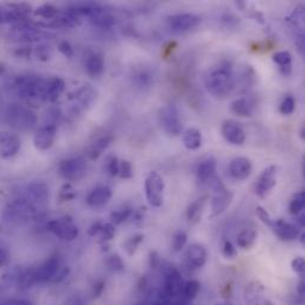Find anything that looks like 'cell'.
<instances>
[{
    "instance_id": "1",
    "label": "cell",
    "mask_w": 305,
    "mask_h": 305,
    "mask_svg": "<svg viewBox=\"0 0 305 305\" xmlns=\"http://www.w3.org/2000/svg\"><path fill=\"white\" fill-rule=\"evenodd\" d=\"M204 84L208 92L217 99H225L235 87V77L232 67L227 63H220L212 68L204 77Z\"/></svg>"
},
{
    "instance_id": "2",
    "label": "cell",
    "mask_w": 305,
    "mask_h": 305,
    "mask_svg": "<svg viewBox=\"0 0 305 305\" xmlns=\"http://www.w3.org/2000/svg\"><path fill=\"white\" fill-rule=\"evenodd\" d=\"M48 79L36 75H19L14 80L12 88L22 99H40L44 101Z\"/></svg>"
},
{
    "instance_id": "3",
    "label": "cell",
    "mask_w": 305,
    "mask_h": 305,
    "mask_svg": "<svg viewBox=\"0 0 305 305\" xmlns=\"http://www.w3.org/2000/svg\"><path fill=\"white\" fill-rule=\"evenodd\" d=\"M38 215V210L27 200L19 197L8 203L3 210V219L6 223L14 226L24 225Z\"/></svg>"
},
{
    "instance_id": "4",
    "label": "cell",
    "mask_w": 305,
    "mask_h": 305,
    "mask_svg": "<svg viewBox=\"0 0 305 305\" xmlns=\"http://www.w3.org/2000/svg\"><path fill=\"white\" fill-rule=\"evenodd\" d=\"M6 121L11 127L19 131L31 129L37 122L36 114L31 109L21 105H10L6 109Z\"/></svg>"
},
{
    "instance_id": "5",
    "label": "cell",
    "mask_w": 305,
    "mask_h": 305,
    "mask_svg": "<svg viewBox=\"0 0 305 305\" xmlns=\"http://www.w3.org/2000/svg\"><path fill=\"white\" fill-rule=\"evenodd\" d=\"M208 184L214 193L212 199V212L214 216H217L225 212L230 206L233 200V194L232 191H229L223 186L221 180L217 176L214 177Z\"/></svg>"
},
{
    "instance_id": "6",
    "label": "cell",
    "mask_w": 305,
    "mask_h": 305,
    "mask_svg": "<svg viewBox=\"0 0 305 305\" xmlns=\"http://www.w3.org/2000/svg\"><path fill=\"white\" fill-rule=\"evenodd\" d=\"M165 184L162 176L156 171L148 174L145 180V194L148 203L155 208H160L163 204V194Z\"/></svg>"
},
{
    "instance_id": "7",
    "label": "cell",
    "mask_w": 305,
    "mask_h": 305,
    "mask_svg": "<svg viewBox=\"0 0 305 305\" xmlns=\"http://www.w3.org/2000/svg\"><path fill=\"white\" fill-rule=\"evenodd\" d=\"M60 175L68 182H77L86 176L87 163L82 157H71L61 162Z\"/></svg>"
},
{
    "instance_id": "8",
    "label": "cell",
    "mask_w": 305,
    "mask_h": 305,
    "mask_svg": "<svg viewBox=\"0 0 305 305\" xmlns=\"http://www.w3.org/2000/svg\"><path fill=\"white\" fill-rule=\"evenodd\" d=\"M47 229L55 236L63 241H74L79 236V228L73 223L69 217L51 220L47 223Z\"/></svg>"
},
{
    "instance_id": "9",
    "label": "cell",
    "mask_w": 305,
    "mask_h": 305,
    "mask_svg": "<svg viewBox=\"0 0 305 305\" xmlns=\"http://www.w3.org/2000/svg\"><path fill=\"white\" fill-rule=\"evenodd\" d=\"M22 197L40 212V209H43L47 206L49 201V188L43 182H32L25 187Z\"/></svg>"
},
{
    "instance_id": "10",
    "label": "cell",
    "mask_w": 305,
    "mask_h": 305,
    "mask_svg": "<svg viewBox=\"0 0 305 305\" xmlns=\"http://www.w3.org/2000/svg\"><path fill=\"white\" fill-rule=\"evenodd\" d=\"M160 121L164 131L170 135H178L183 131L181 114L175 106H165L160 113Z\"/></svg>"
},
{
    "instance_id": "11",
    "label": "cell",
    "mask_w": 305,
    "mask_h": 305,
    "mask_svg": "<svg viewBox=\"0 0 305 305\" xmlns=\"http://www.w3.org/2000/svg\"><path fill=\"white\" fill-rule=\"evenodd\" d=\"M30 6L25 4H6L0 5V24L25 22L28 19Z\"/></svg>"
},
{
    "instance_id": "12",
    "label": "cell",
    "mask_w": 305,
    "mask_h": 305,
    "mask_svg": "<svg viewBox=\"0 0 305 305\" xmlns=\"http://www.w3.org/2000/svg\"><path fill=\"white\" fill-rule=\"evenodd\" d=\"M201 23L199 16L193 14H180L168 18V28L174 34H184L193 30Z\"/></svg>"
},
{
    "instance_id": "13",
    "label": "cell",
    "mask_w": 305,
    "mask_h": 305,
    "mask_svg": "<svg viewBox=\"0 0 305 305\" xmlns=\"http://www.w3.org/2000/svg\"><path fill=\"white\" fill-rule=\"evenodd\" d=\"M277 167L271 165V167L266 168L261 173L260 176H259L257 183H255L254 190L255 194H257L260 199H265V197L271 193V190L275 187V184H277Z\"/></svg>"
},
{
    "instance_id": "14",
    "label": "cell",
    "mask_w": 305,
    "mask_h": 305,
    "mask_svg": "<svg viewBox=\"0 0 305 305\" xmlns=\"http://www.w3.org/2000/svg\"><path fill=\"white\" fill-rule=\"evenodd\" d=\"M61 261L58 257H50L48 260H45L41 266L35 268L36 281L37 284H44L48 281H53L56 277L58 271L61 270Z\"/></svg>"
},
{
    "instance_id": "15",
    "label": "cell",
    "mask_w": 305,
    "mask_h": 305,
    "mask_svg": "<svg viewBox=\"0 0 305 305\" xmlns=\"http://www.w3.org/2000/svg\"><path fill=\"white\" fill-rule=\"evenodd\" d=\"M207 259H208V253L207 249L200 243H194L187 249L186 255H184V261H186L187 267L191 271H197L202 268L206 265Z\"/></svg>"
},
{
    "instance_id": "16",
    "label": "cell",
    "mask_w": 305,
    "mask_h": 305,
    "mask_svg": "<svg viewBox=\"0 0 305 305\" xmlns=\"http://www.w3.org/2000/svg\"><path fill=\"white\" fill-rule=\"evenodd\" d=\"M57 126L51 124H44L37 129L34 135L35 147L40 151H47L53 146L56 139Z\"/></svg>"
},
{
    "instance_id": "17",
    "label": "cell",
    "mask_w": 305,
    "mask_h": 305,
    "mask_svg": "<svg viewBox=\"0 0 305 305\" xmlns=\"http://www.w3.org/2000/svg\"><path fill=\"white\" fill-rule=\"evenodd\" d=\"M21 150V140L17 135L10 132L0 133V157L9 160Z\"/></svg>"
},
{
    "instance_id": "18",
    "label": "cell",
    "mask_w": 305,
    "mask_h": 305,
    "mask_svg": "<svg viewBox=\"0 0 305 305\" xmlns=\"http://www.w3.org/2000/svg\"><path fill=\"white\" fill-rule=\"evenodd\" d=\"M221 133L223 138L226 139L229 144L241 146L246 141V133L241 128L239 124L232 121V120H226L221 126Z\"/></svg>"
},
{
    "instance_id": "19",
    "label": "cell",
    "mask_w": 305,
    "mask_h": 305,
    "mask_svg": "<svg viewBox=\"0 0 305 305\" xmlns=\"http://www.w3.org/2000/svg\"><path fill=\"white\" fill-rule=\"evenodd\" d=\"M291 28L296 31V44L300 51L304 49V8L298 6L287 17Z\"/></svg>"
},
{
    "instance_id": "20",
    "label": "cell",
    "mask_w": 305,
    "mask_h": 305,
    "mask_svg": "<svg viewBox=\"0 0 305 305\" xmlns=\"http://www.w3.org/2000/svg\"><path fill=\"white\" fill-rule=\"evenodd\" d=\"M229 174L234 180H247L252 174V163L248 158L238 157L229 163Z\"/></svg>"
},
{
    "instance_id": "21",
    "label": "cell",
    "mask_w": 305,
    "mask_h": 305,
    "mask_svg": "<svg viewBox=\"0 0 305 305\" xmlns=\"http://www.w3.org/2000/svg\"><path fill=\"white\" fill-rule=\"evenodd\" d=\"M84 69L87 74L92 77H99L105 70V60L103 56L97 51H92L84 58Z\"/></svg>"
},
{
    "instance_id": "22",
    "label": "cell",
    "mask_w": 305,
    "mask_h": 305,
    "mask_svg": "<svg viewBox=\"0 0 305 305\" xmlns=\"http://www.w3.org/2000/svg\"><path fill=\"white\" fill-rule=\"evenodd\" d=\"M183 279L182 274L175 267H170L165 273V292L168 296H178L183 290Z\"/></svg>"
},
{
    "instance_id": "23",
    "label": "cell",
    "mask_w": 305,
    "mask_h": 305,
    "mask_svg": "<svg viewBox=\"0 0 305 305\" xmlns=\"http://www.w3.org/2000/svg\"><path fill=\"white\" fill-rule=\"evenodd\" d=\"M272 228H273L275 235L283 241H293L299 236V229L296 226L281 219L273 221Z\"/></svg>"
},
{
    "instance_id": "24",
    "label": "cell",
    "mask_w": 305,
    "mask_h": 305,
    "mask_svg": "<svg viewBox=\"0 0 305 305\" xmlns=\"http://www.w3.org/2000/svg\"><path fill=\"white\" fill-rule=\"evenodd\" d=\"M112 199V190L108 187H97L87 196L86 202L92 208H101Z\"/></svg>"
},
{
    "instance_id": "25",
    "label": "cell",
    "mask_w": 305,
    "mask_h": 305,
    "mask_svg": "<svg viewBox=\"0 0 305 305\" xmlns=\"http://www.w3.org/2000/svg\"><path fill=\"white\" fill-rule=\"evenodd\" d=\"M230 109L234 114L239 116H243V118H249L253 115L255 109V103L249 96L239 97V99L234 100L230 105Z\"/></svg>"
},
{
    "instance_id": "26",
    "label": "cell",
    "mask_w": 305,
    "mask_h": 305,
    "mask_svg": "<svg viewBox=\"0 0 305 305\" xmlns=\"http://www.w3.org/2000/svg\"><path fill=\"white\" fill-rule=\"evenodd\" d=\"M196 176L200 183H209L216 176V162L214 158L201 162L196 170Z\"/></svg>"
},
{
    "instance_id": "27",
    "label": "cell",
    "mask_w": 305,
    "mask_h": 305,
    "mask_svg": "<svg viewBox=\"0 0 305 305\" xmlns=\"http://www.w3.org/2000/svg\"><path fill=\"white\" fill-rule=\"evenodd\" d=\"M66 88V83L60 77H50L48 79V84H47V90H45V96L44 101L48 102H54L62 95Z\"/></svg>"
},
{
    "instance_id": "28",
    "label": "cell",
    "mask_w": 305,
    "mask_h": 305,
    "mask_svg": "<svg viewBox=\"0 0 305 305\" xmlns=\"http://www.w3.org/2000/svg\"><path fill=\"white\" fill-rule=\"evenodd\" d=\"M209 196L208 195H203L201 196L200 199H197L196 201H194L193 203L188 207L187 209V219L190 223H196L201 220V216H202L203 210L206 208L207 202H208Z\"/></svg>"
},
{
    "instance_id": "29",
    "label": "cell",
    "mask_w": 305,
    "mask_h": 305,
    "mask_svg": "<svg viewBox=\"0 0 305 305\" xmlns=\"http://www.w3.org/2000/svg\"><path fill=\"white\" fill-rule=\"evenodd\" d=\"M96 99V90L90 86H83L75 93V102L77 109H84L89 107Z\"/></svg>"
},
{
    "instance_id": "30",
    "label": "cell",
    "mask_w": 305,
    "mask_h": 305,
    "mask_svg": "<svg viewBox=\"0 0 305 305\" xmlns=\"http://www.w3.org/2000/svg\"><path fill=\"white\" fill-rule=\"evenodd\" d=\"M111 142H112L111 135H102V137L97 138L93 144H90L88 150H87V156H88L89 160L96 161L97 158L101 156L102 152L106 151L107 148L109 147Z\"/></svg>"
},
{
    "instance_id": "31",
    "label": "cell",
    "mask_w": 305,
    "mask_h": 305,
    "mask_svg": "<svg viewBox=\"0 0 305 305\" xmlns=\"http://www.w3.org/2000/svg\"><path fill=\"white\" fill-rule=\"evenodd\" d=\"M273 62L279 67L284 76H288L292 71V56L288 51H278L273 55Z\"/></svg>"
},
{
    "instance_id": "32",
    "label": "cell",
    "mask_w": 305,
    "mask_h": 305,
    "mask_svg": "<svg viewBox=\"0 0 305 305\" xmlns=\"http://www.w3.org/2000/svg\"><path fill=\"white\" fill-rule=\"evenodd\" d=\"M21 270H12L8 272L0 278V291L9 292L12 288L19 286V278H21Z\"/></svg>"
},
{
    "instance_id": "33",
    "label": "cell",
    "mask_w": 305,
    "mask_h": 305,
    "mask_svg": "<svg viewBox=\"0 0 305 305\" xmlns=\"http://www.w3.org/2000/svg\"><path fill=\"white\" fill-rule=\"evenodd\" d=\"M183 144L188 150H197L202 145V134L197 128H189L184 132Z\"/></svg>"
},
{
    "instance_id": "34",
    "label": "cell",
    "mask_w": 305,
    "mask_h": 305,
    "mask_svg": "<svg viewBox=\"0 0 305 305\" xmlns=\"http://www.w3.org/2000/svg\"><path fill=\"white\" fill-rule=\"evenodd\" d=\"M257 232L254 229H242L236 236V243L240 248L249 249L257 241Z\"/></svg>"
},
{
    "instance_id": "35",
    "label": "cell",
    "mask_w": 305,
    "mask_h": 305,
    "mask_svg": "<svg viewBox=\"0 0 305 305\" xmlns=\"http://www.w3.org/2000/svg\"><path fill=\"white\" fill-rule=\"evenodd\" d=\"M305 206V194L301 191V193H298L293 196V199L290 202V206H288V210H290L291 215H299L300 213H303Z\"/></svg>"
},
{
    "instance_id": "36",
    "label": "cell",
    "mask_w": 305,
    "mask_h": 305,
    "mask_svg": "<svg viewBox=\"0 0 305 305\" xmlns=\"http://www.w3.org/2000/svg\"><path fill=\"white\" fill-rule=\"evenodd\" d=\"M35 14L42 19L51 22L53 19L56 18V16L58 15V9L51 4H44L36 10Z\"/></svg>"
},
{
    "instance_id": "37",
    "label": "cell",
    "mask_w": 305,
    "mask_h": 305,
    "mask_svg": "<svg viewBox=\"0 0 305 305\" xmlns=\"http://www.w3.org/2000/svg\"><path fill=\"white\" fill-rule=\"evenodd\" d=\"M142 241H144V234H135L131 236V238H128L124 243L125 252L127 253L129 257H132V255L137 252L139 245H140Z\"/></svg>"
},
{
    "instance_id": "38",
    "label": "cell",
    "mask_w": 305,
    "mask_h": 305,
    "mask_svg": "<svg viewBox=\"0 0 305 305\" xmlns=\"http://www.w3.org/2000/svg\"><path fill=\"white\" fill-rule=\"evenodd\" d=\"M131 215H132L131 208H128V207H121V208L112 212L109 217H111L112 223H114V225H120V223L126 221Z\"/></svg>"
},
{
    "instance_id": "39",
    "label": "cell",
    "mask_w": 305,
    "mask_h": 305,
    "mask_svg": "<svg viewBox=\"0 0 305 305\" xmlns=\"http://www.w3.org/2000/svg\"><path fill=\"white\" fill-rule=\"evenodd\" d=\"M200 287H201L200 281L196 280V279H191V280L187 281V283L184 284L183 286L184 296H186L188 299H194V298L199 294Z\"/></svg>"
},
{
    "instance_id": "40",
    "label": "cell",
    "mask_w": 305,
    "mask_h": 305,
    "mask_svg": "<svg viewBox=\"0 0 305 305\" xmlns=\"http://www.w3.org/2000/svg\"><path fill=\"white\" fill-rule=\"evenodd\" d=\"M132 80L133 83L137 87H140V88H147L152 83V76L147 71H139L135 75H133Z\"/></svg>"
},
{
    "instance_id": "41",
    "label": "cell",
    "mask_w": 305,
    "mask_h": 305,
    "mask_svg": "<svg viewBox=\"0 0 305 305\" xmlns=\"http://www.w3.org/2000/svg\"><path fill=\"white\" fill-rule=\"evenodd\" d=\"M296 109V100L293 96L287 95L285 96V99L281 101L280 106H279V112L283 115H291L292 113Z\"/></svg>"
},
{
    "instance_id": "42",
    "label": "cell",
    "mask_w": 305,
    "mask_h": 305,
    "mask_svg": "<svg viewBox=\"0 0 305 305\" xmlns=\"http://www.w3.org/2000/svg\"><path fill=\"white\" fill-rule=\"evenodd\" d=\"M188 242V235L186 232H183V230H180V232H177L176 234H175L174 239H173V248L175 252H181L182 249L186 247Z\"/></svg>"
},
{
    "instance_id": "43",
    "label": "cell",
    "mask_w": 305,
    "mask_h": 305,
    "mask_svg": "<svg viewBox=\"0 0 305 305\" xmlns=\"http://www.w3.org/2000/svg\"><path fill=\"white\" fill-rule=\"evenodd\" d=\"M107 266L113 272H122L125 268V264L122 259L118 254H113L107 259Z\"/></svg>"
},
{
    "instance_id": "44",
    "label": "cell",
    "mask_w": 305,
    "mask_h": 305,
    "mask_svg": "<svg viewBox=\"0 0 305 305\" xmlns=\"http://www.w3.org/2000/svg\"><path fill=\"white\" fill-rule=\"evenodd\" d=\"M58 197H60V200L62 201V202H69V201H73L76 197V191L70 184H64V186L61 188Z\"/></svg>"
},
{
    "instance_id": "45",
    "label": "cell",
    "mask_w": 305,
    "mask_h": 305,
    "mask_svg": "<svg viewBox=\"0 0 305 305\" xmlns=\"http://www.w3.org/2000/svg\"><path fill=\"white\" fill-rule=\"evenodd\" d=\"M119 167H120V162L115 156H111V157L107 158L105 168L106 171L111 176H118L119 175Z\"/></svg>"
},
{
    "instance_id": "46",
    "label": "cell",
    "mask_w": 305,
    "mask_h": 305,
    "mask_svg": "<svg viewBox=\"0 0 305 305\" xmlns=\"http://www.w3.org/2000/svg\"><path fill=\"white\" fill-rule=\"evenodd\" d=\"M99 235L102 241H109V240H112L115 235L114 225H113V223H102Z\"/></svg>"
},
{
    "instance_id": "47",
    "label": "cell",
    "mask_w": 305,
    "mask_h": 305,
    "mask_svg": "<svg viewBox=\"0 0 305 305\" xmlns=\"http://www.w3.org/2000/svg\"><path fill=\"white\" fill-rule=\"evenodd\" d=\"M119 176L124 180H129L133 177V168L128 161H121L119 167Z\"/></svg>"
},
{
    "instance_id": "48",
    "label": "cell",
    "mask_w": 305,
    "mask_h": 305,
    "mask_svg": "<svg viewBox=\"0 0 305 305\" xmlns=\"http://www.w3.org/2000/svg\"><path fill=\"white\" fill-rule=\"evenodd\" d=\"M255 213H257L258 219L260 220V221L264 223V225L268 226V227H272L274 220H272V217H271L270 214H268L267 210H266L265 208H262V207H260V206H258L257 209H255Z\"/></svg>"
},
{
    "instance_id": "49",
    "label": "cell",
    "mask_w": 305,
    "mask_h": 305,
    "mask_svg": "<svg viewBox=\"0 0 305 305\" xmlns=\"http://www.w3.org/2000/svg\"><path fill=\"white\" fill-rule=\"evenodd\" d=\"M35 54H36V57H37L38 60L48 61V60H50V57H51V48L48 47V45L42 44V45H40V47L36 48Z\"/></svg>"
},
{
    "instance_id": "50",
    "label": "cell",
    "mask_w": 305,
    "mask_h": 305,
    "mask_svg": "<svg viewBox=\"0 0 305 305\" xmlns=\"http://www.w3.org/2000/svg\"><path fill=\"white\" fill-rule=\"evenodd\" d=\"M222 254L223 257L227 259H234L238 255V251H236L235 246L230 241H225L222 247Z\"/></svg>"
},
{
    "instance_id": "51",
    "label": "cell",
    "mask_w": 305,
    "mask_h": 305,
    "mask_svg": "<svg viewBox=\"0 0 305 305\" xmlns=\"http://www.w3.org/2000/svg\"><path fill=\"white\" fill-rule=\"evenodd\" d=\"M291 267H292V270L296 272V273L300 274V275L303 274L304 271H305L304 258H301V257L294 258L293 260H292V262H291Z\"/></svg>"
},
{
    "instance_id": "52",
    "label": "cell",
    "mask_w": 305,
    "mask_h": 305,
    "mask_svg": "<svg viewBox=\"0 0 305 305\" xmlns=\"http://www.w3.org/2000/svg\"><path fill=\"white\" fill-rule=\"evenodd\" d=\"M58 50H60L67 58H71L74 55L73 47H71L69 42L67 41H62L60 44H58Z\"/></svg>"
},
{
    "instance_id": "53",
    "label": "cell",
    "mask_w": 305,
    "mask_h": 305,
    "mask_svg": "<svg viewBox=\"0 0 305 305\" xmlns=\"http://www.w3.org/2000/svg\"><path fill=\"white\" fill-rule=\"evenodd\" d=\"M148 265H150L151 268L156 270L157 267H160L161 265V257L158 254L157 251H151L148 253Z\"/></svg>"
},
{
    "instance_id": "54",
    "label": "cell",
    "mask_w": 305,
    "mask_h": 305,
    "mask_svg": "<svg viewBox=\"0 0 305 305\" xmlns=\"http://www.w3.org/2000/svg\"><path fill=\"white\" fill-rule=\"evenodd\" d=\"M0 305H32L30 300L21 299V298H12V299H6L0 301Z\"/></svg>"
},
{
    "instance_id": "55",
    "label": "cell",
    "mask_w": 305,
    "mask_h": 305,
    "mask_svg": "<svg viewBox=\"0 0 305 305\" xmlns=\"http://www.w3.org/2000/svg\"><path fill=\"white\" fill-rule=\"evenodd\" d=\"M63 305H86V301L81 296H77V294H74L68 298V299L64 301Z\"/></svg>"
},
{
    "instance_id": "56",
    "label": "cell",
    "mask_w": 305,
    "mask_h": 305,
    "mask_svg": "<svg viewBox=\"0 0 305 305\" xmlns=\"http://www.w3.org/2000/svg\"><path fill=\"white\" fill-rule=\"evenodd\" d=\"M103 290H105V283H103V281H97V283L93 286V291H92L93 297H100Z\"/></svg>"
},
{
    "instance_id": "57",
    "label": "cell",
    "mask_w": 305,
    "mask_h": 305,
    "mask_svg": "<svg viewBox=\"0 0 305 305\" xmlns=\"http://www.w3.org/2000/svg\"><path fill=\"white\" fill-rule=\"evenodd\" d=\"M101 227H102V223L101 222H94L92 226L89 227L88 229V234L90 236H95V235H99L100 230H101Z\"/></svg>"
},
{
    "instance_id": "58",
    "label": "cell",
    "mask_w": 305,
    "mask_h": 305,
    "mask_svg": "<svg viewBox=\"0 0 305 305\" xmlns=\"http://www.w3.org/2000/svg\"><path fill=\"white\" fill-rule=\"evenodd\" d=\"M9 253L5 251L4 248L0 247V267H3V266H5L9 262Z\"/></svg>"
},
{
    "instance_id": "59",
    "label": "cell",
    "mask_w": 305,
    "mask_h": 305,
    "mask_svg": "<svg viewBox=\"0 0 305 305\" xmlns=\"http://www.w3.org/2000/svg\"><path fill=\"white\" fill-rule=\"evenodd\" d=\"M30 53H31L30 48H21V49H18L17 51H16V56L29 57V56H30Z\"/></svg>"
},
{
    "instance_id": "60",
    "label": "cell",
    "mask_w": 305,
    "mask_h": 305,
    "mask_svg": "<svg viewBox=\"0 0 305 305\" xmlns=\"http://www.w3.org/2000/svg\"><path fill=\"white\" fill-rule=\"evenodd\" d=\"M298 292H299V296L303 297L304 293H305V287H304V281L301 280L299 285H298Z\"/></svg>"
},
{
    "instance_id": "61",
    "label": "cell",
    "mask_w": 305,
    "mask_h": 305,
    "mask_svg": "<svg viewBox=\"0 0 305 305\" xmlns=\"http://www.w3.org/2000/svg\"><path fill=\"white\" fill-rule=\"evenodd\" d=\"M4 70H5V66L3 63H0V74L4 73Z\"/></svg>"
},
{
    "instance_id": "62",
    "label": "cell",
    "mask_w": 305,
    "mask_h": 305,
    "mask_svg": "<svg viewBox=\"0 0 305 305\" xmlns=\"http://www.w3.org/2000/svg\"><path fill=\"white\" fill-rule=\"evenodd\" d=\"M262 305H275V304L272 303L271 300H265V301H264V304H262Z\"/></svg>"
},
{
    "instance_id": "63",
    "label": "cell",
    "mask_w": 305,
    "mask_h": 305,
    "mask_svg": "<svg viewBox=\"0 0 305 305\" xmlns=\"http://www.w3.org/2000/svg\"><path fill=\"white\" fill-rule=\"evenodd\" d=\"M216 305H230L229 303H219V304H216Z\"/></svg>"
}]
</instances>
